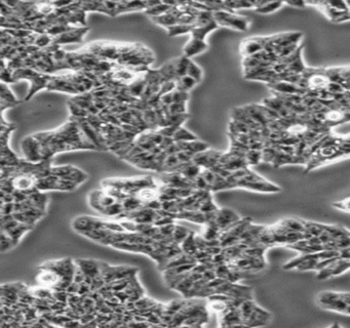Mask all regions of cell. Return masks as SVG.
<instances>
[{
    "label": "cell",
    "instance_id": "20",
    "mask_svg": "<svg viewBox=\"0 0 350 328\" xmlns=\"http://www.w3.org/2000/svg\"><path fill=\"white\" fill-rule=\"evenodd\" d=\"M190 60L191 59H188L185 56H182L181 58L177 59V63H176L177 79L184 77V76L187 75V71H188V66H189Z\"/></svg>",
    "mask_w": 350,
    "mask_h": 328
},
{
    "label": "cell",
    "instance_id": "28",
    "mask_svg": "<svg viewBox=\"0 0 350 328\" xmlns=\"http://www.w3.org/2000/svg\"><path fill=\"white\" fill-rule=\"evenodd\" d=\"M1 82H4V83H14L15 82L13 73L10 72L8 67L5 69H1Z\"/></svg>",
    "mask_w": 350,
    "mask_h": 328
},
{
    "label": "cell",
    "instance_id": "25",
    "mask_svg": "<svg viewBox=\"0 0 350 328\" xmlns=\"http://www.w3.org/2000/svg\"><path fill=\"white\" fill-rule=\"evenodd\" d=\"M168 113H169V115L187 114L186 113V103H173L171 106H168Z\"/></svg>",
    "mask_w": 350,
    "mask_h": 328
},
{
    "label": "cell",
    "instance_id": "21",
    "mask_svg": "<svg viewBox=\"0 0 350 328\" xmlns=\"http://www.w3.org/2000/svg\"><path fill=\"white\" fill-rule=\"evenodd\" d=\"M187 75L190 76V77H192L197 82H200L201 80H203L204 74H203V70H201V68L199 66H197L192 60H190L189 66H188V71H187Z\"/></svg>",
    "mask_w": 350,
    "mask_h": 328
},
{
    "label": "cell",
    "instance_id": "24",
    "mask_svg": "<svg viewBox=\"0 0 350 328\" xmlns=\"http://www.w3.org/2000/svg\"><path fill=\"white\" fill-rule=\"evenodd\" d=\"M14 246L16 245L12 238L7 235L6 232L1 231V252L4 253L5 251L12 249Z\"/></svg>",
    "mask_w": 350,
    "mask_h": 328
},
{
    "label": "cell",
    "instance_id": "10",
    "mask_svg": "<svg viewBox=\"0 0 350 328\" xmlns=\"http://www.w3.org/2000/svg\"><path fill=\"white\" fill-rule=\"evenodd\" d=\"M207 49H208V44L206 41L191 38L184 46L183 56H185L188 59H191L201 54V52L206 51Z\"/></svg>",
    "mask_w": 350,
    "mask_h": 328
},
{
    "label": "cell",
    "instance_id": "29",
    "mask_svg": "<svg viewBox=\"0 0 350 328\" xmlns=\"http://www.w3.org/2000/svg\"><path fill=\"white\" fill-rule=\"evenodd\" d=\"M15 213V203H3L1 204V216L13 215Z\"/></svg>",
    "mask_w": 350,
    "mask_h": 328
},
{
    "label": "cell",
    "instance_id": "11",
    "mask_svg": "<svg viewBox=\"0 0 350 328\" xmlns=\"http://www.w3.org/2000/svg\"><path fill=\"white\" fill-rule=\"evenodd\" d=\"M220 26L217 24L215 20L211 21V22L205 24V25H199V26H194L192 31H191V38H195L198 40H206V37L213 31L217 30Z\"/></svg>",
    "mask_w": 350,
    "mask_h": 328
},
{
    "label": "cell",
    "instance_id": "19",
    "mask_svg": "<svg viewBox=\"0 0 350 328\" xmlns=\"http://www.w3.org/2000/svg\"><path fill=\"white\" fill-rule=\"evenodd\" d=\"M182 248L187 255H191V256L195 255V252L197 251V246L195 242V237L192 232H190L188 237L182 242Z\"/></svg>",
    "mask_w": 350,
    "mask_h": 328
},
{
    "label": "cell",
    "instance_id": "2",
    "mask_svg": "<svg viewBox=\"0 0 350 328\" xmlns=\"http://www.w3.org/2000/svg\"><path fill=\"white\" fill-rule=\"evenodd\" d=\"M13 75H14L15 82L17 80H21V79H27V80L31 81L29 93L25 99L26 101H29L40 89L47 88L49 82L52 80V78H54V77L48 76V75H44V74H40V73L32 70V69H29V68L16 69L13 72Z\"/></svg>",
    "mask_w": 350,
    "mask_h": 328
},
{
    "label": "cell",
    "instance_id": "13",
    "mask_svg": "<svg viewBox=\"0 0 350 328\" xmlns=\"http://www.w3.org/2000/svg\"><path fill=\"white\" fill-rule=\"evenodd\" d=\"M284 2L280 1H256L254 2L255 12L260 15H269L280 9Z\"/></svg>",
    "mask_w": 350,
    "mask_h": 328
},
{
    "label": "cell",
    "instance_id": "5",
    "mask_svg": "<svg viewBox=\"0 0 350 328\" xmlns=\"http://www.w3.org/2000/svg\"><path fill=\"white\" fill-rule=\"evenodd\" d=\"M36 281L40 287H61L63 288V277L54 269L41 266V271L37 275Z\"/></svg>",
    "mask_w": 350,
    "mask_h": 328
},
{
    "label": "cell",
    "instance_id": "6",
    "mask_svg": "<svg viewBox=\"0 0 350 328\" xmlns=\"http://www.w3.org/2000/svg\"><path fill=\"white\" fill-rule=\"evenodd\" d=\"M268 37H251L241 42L240 54L243 58H251L260 54L267 44Z\"/></svg>",
    "mask_w": 350,
    "mask_h": 328
},
{
    "label": "cell",
    "instance_id": "3",
    "mask_svg": "<svg viewBox=\"0 0 350 328\" xmlns=\"http://www.w3.org/2000/svg\"><path fill=\"white\" fill-rule=\"evenodd\" d=\"M214 19L219 26L227 27L236 31H246L250 26V21L246 17L237 16L232 12H226V10L215 12Z\"/></svg>",
    "mask_w": 350,
    "mask_h": 328
},
{
    "label": "cell",
    "instance_id": "14",
    "mask_svg": "<svg viewBox=\"0 0 350 328\" xmlns=\"http://www.w3.org/2000/svg\"><path fill=\"white\" fill-rule=\"evenodd\" d=\"M177 144L181 151H188V152L193 153L194 155L199 154L201 152H205V151L209 150V148H210L207 143H204V142L198 141V140L191 141V142H179Z\"/></svg>",
    "mask_w": 350,
    "mask_h": 328
},
{
    "label": "cell",
    "instance_id": "1",
    "mask_svg": "<svg viewBox=\"0 0 350 328\" xmlns=\"http://www.w3.org/2000/svg\"><path fill=\"white\" fill-rule=\"evenodd\" d=\"M40 142L45 159L48 160L57 153L74 150H99L84 134L76 119H72L61 128L34 134Z\"/></svg>",
    "mask_w": 350,
    "mask_h": 328
},
{
    "label": "cell",
    "instance_id": "17",
    "mask_svg": "<svg viewBox=\"0 0 350 328\" xmlns=\"http://www.w3.org/2000/svg\"><path fill=\"white\" fill-rule=\"evenodd\" d=\"M173 140L175 143H179V142H191L198 139L195 134L188 131L186 129L183 128V126H181V128H179V130L174 134Z\"/></svg>",
    "mask_w": 350,
    "mask_h": 328
},
{
    "label": "cell",
    "instance_id": "23",
    "mask_svg": "<svg viewBox=\"0 0 350 328\" xmlns=\"http://www.w3.org/2000/svg\"><path fill=\"white\" fill-rule=\"evenodd\" d=\"M68 104H69L71 114H72V116H74V118H83V117H86V116L90 115V112L88 110L81 108L80 106H78L73 101H70Z\"/></svg>",
    "mask_w": 350,
    "mask_h": 328
},
{
    "label": "cell",
    "instance_id": "27",
    "mask_svg": "<svg viewBox=\"0 0 350 328\" xmlns=\"http://www.w3.org/2000/svg\"><path fill=\"white\" fill-rule=\"evenodd\" d=\"M173 96H174V103H186V101L189 98V93L186 91L175 89L173 91Z\"/></svg>",
    "mask_w": 350,
    "mask_h": 328
},
{
    "label": "cell",
    "instance_id": "9",
    "mask_svg": "<svg viewBox=\"0 0 350 328\" xmlns=\"http://www.w3.org/2000/svg\"><path fill=\"white\" fill-rule=\"evenodd\" d=\"M239 220V217L229 208L218 209L216 216V224L220 230H227L233 224Z\"/></svg>",
    "mask_w": 350,
    "mask_h": 328
},
{
    "label": "cell",
    "instance_id": "22",
    "mask_svg": "<svg viewBox=\"0 0 350 328\" xmlns=\"http://www.w3.org/2000/svg\"><path fill=\"white\" fill-rule=\"evenodd\" d=\"M190 234V232L182 227V226H175V229H174V232H173V241H175L177 244H179V243H182L187 237L188 235Z\"/></svg>",
    "mask_w": 350,
    "mask_h": 328
},
{
    "label": "cell",
    "instance_id": "7",
    "mask_svg": "<svg viewBox=\"0 0 350 328\" xmlns=\"http://www.w3.org/2000/svg\"><path fill=\"white\" fill-rule=\"evenodd\" d=\"M89 30V27H74L73 29L68 31V32L52 38V44L58 46L60 44H80Z\"/></svg>",
    "mask_w": 350,
    "mask_h": 328
},
{
    "label": "cell",
    "instance_id": "15",
    "mask_svg": "<svg viewBox=\"0 0 350 328\" xmlns=\"http://www.w3.org/2000/svg\"><path fill=\"white\" fill-rule=\"evenodd\" d=\"M198 82L188 75L181 77L176 80V89L188 92L190 89H192Z\"/></svg>",
    "mask_w": 350,
    "mask_h": 328
},
{
    "label": "cell",
    "instance_id": "26",
    "mask_svg": "<svg viewBox=\"0 0 350 328\" xmlns=\"http://www.w3.org/2000/svg\"><path fill=\"white\" fill-rule=\"evenodd\" d=\"M50 44H51V38L47 33L38 35L35 41V44L37 45V47H47Z\"/></svg>",
    "mask_w": 350,
    "mask_h": 328
},
{
    "label": "cell",
    "instance_id": "4",
    "mask_svg": "<svg viewBox=\"0 0 350 328\" xmlns=\"http://www.w3.org/2000/svg\"><path fill=\"white\" fill-rule=\"evenodd\" d=\"M21 148H22V152L26 161L31 163H40L46 160L41 144L34 134L24 137L22 143H21Z\"/></svg>",
    "mask_w": 350,
    "mask_h": 328
},
{
    "label": "cell",
    "instance_id": "16",
    "mask_svg": "<svg viewBox=\"0 0 350 328\" xmlns=\"http://www.w3.org/2000/svg\"><path fill=\"white\" fill-rule=\"evenodd\" d=\"M0 93H1V102H5L12 105H19L21 102L16 98L13 91L10 90L8 86L4 82H1V87H0Z\"/></svg>",
    "mask_w": 350,
    "mask_h": 328
},
{
    "label": "cell",
    "instance_id": "30",
    "mask_svg": "<svg viewBox=\"0 0 350 328\" xmlns=\"http://www.w3.org/2000/svg\"><path fill=\"white\" fill-rule=\"evenodd\" d=\"M285 4H289L293 7L296 8H304L306 6V2L304 1H289V2H284Z\"/></svg>",
    "mask_w": 350,
    "mask_h": 328
},
{
    "label": "cell",
    "instance_id": "12",
    "mask_svg": "<svg viewBox=\"0 0 350 328\" xmlns=\"http://www.w3.org/2000/svg\"><path fill=\"white\" fill-rule=\"evenodd\" d=\"M77 264L79 269L86 275V278L88 279H94V277L100 273L99 262L90 261V260H77Z\"/></svg>",
    "mask_w": 350,
    "mask_h": 328
},
{
    "label": "cell",
    "instance_id": "18",
    "mask_svg": "<svg viewBox=\"0 0 350 328\" xmlns=\"http://www.w3.org/2000/svg\"><path fill=\"white\" fill-rule=\"evenodd\" d=\"M194 25H185V24H177L174 26H171L166 28L168 35L171 37H175V36H179V35H183L186 33H191V31H192Z\"/></svg>",
    "mask_w": 350,
    "mask_h": 328
},
{
    "label": "cell",
    "instance_id": "8",
    "mask_svg": "<svg viewBox=\"0 0 350 328\" xmlns=\"http://www.w3.org/2000/svg\"><path fill=\"white\" fill-rule=\"evenodd\" d=\"M268 87L273 91L279 92V94H298V96H301V94L307 91L306 89L297 86V84L283 80L268 83Z\"/></svg>",
    "mask_w": 350,
    "mask_h": 328
}]
</instances>
